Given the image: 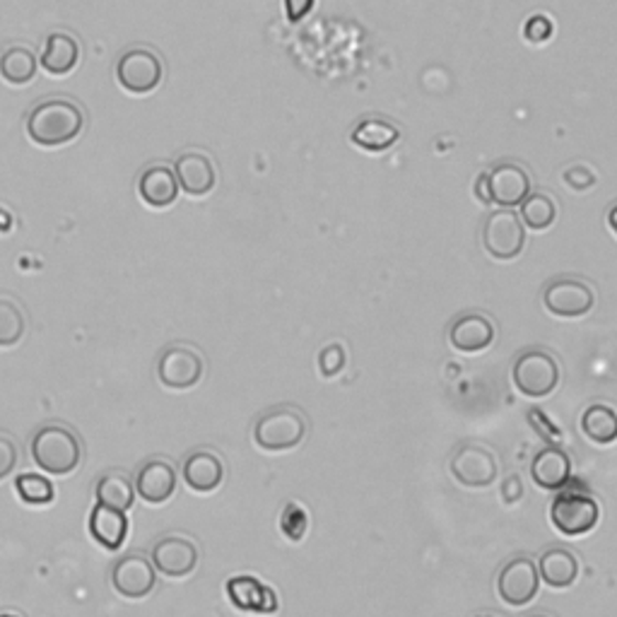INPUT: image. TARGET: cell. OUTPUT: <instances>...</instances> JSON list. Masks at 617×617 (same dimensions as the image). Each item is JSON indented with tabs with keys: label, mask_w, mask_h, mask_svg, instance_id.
I'll list each match as a JSON object with an SVG mask.
<instances>
[{
	"label": "cell",
	"mask_w": 617,
	"mask_h": 617,
	"mask_svg": "<svg viewBox=\"0 0 617 617\" xmlns=\"http://www.w3.org/2000/svg\"><path fill=\"white\" fill-rule=\"evenodd\" d=\"M178 182L172 166L166 164H150L143 170V174L138 176V196L143 201L148 208L164 210L178 198Z\"/></svg>",
	"instance_id": "cell-19"
},
{
	"label": "cell",
	"mask_w": 617,
	"mask_h": 617,
	"mask_svg": "<svg viewBox=\"0 0 617 617\" xmlns=\"http://www.w3.org/2000/svg\"><path fill=\"white\" fill-rule=\"evenodd\" d=\"M15 492L18 497L30 507H46L56 497V487L44 475L36 473H22L15 480Z\"/></svg>",
	"instance_id": "cell-31"
},
{
	"label": "cell",
	"mask_w": 617,
	"mask_h": 617,
	"mask_svg": "<svg viewBox=\"0 0 617 617\" xmlns=\"http://www.w3.org/2000/svg\"><path fill=\"white\" fill-rule=\"evenodd\" d=\"M531 478L540 490H562L572 478V461L560 446H545L531 461Z\"/></svg>",
	"instance_id": "cell-22"
},
{
	"label": "cell",
	"mask_w": 617,
	"mask_h": 617,
	"mask_svg": "<svg viewBox=\"0 0 617 617\" xmlns=\"http://www.w3.org/2000/svg\"><path fill=\"white\" fill-rule=\"evenodd\" d=\"M184 483L191 487L193 492H215L217 487L225 480V463L210 448H198L184 458Z\"/></svg>",
	"instance_id": "cell-20"
},
{
	"label": "cell",
	"mask_w": 617,
	"mask_h": 617,
	"mask_svg": "<svg viewBox=\"0 0 617 617\" xmlns=\"http://www.w3.org/2000/svg\"><path fill=\"white\" fill-rule=\"evenodd\" d=\"M598 501L582 490H564L550 505V521L562 535H586L598 526Z\"/></svg>",
	"instance_id": "cell-5"
},
{
	"label": "cell",
	"mask_w": 617,
	"mask_h": 617,
	"mask_svg": "<svg viewBox=\"0 0 617 617\" xmlns=\"http://www.w3.org/2000/svg\"><path fill=\"white\" fill-rule=\"evenodd\" d=\"M478 617H497V615H478Z\"/></svg>",
	"instance_id": "cell-44"
},
{
	"label": "cell",
	"mask_w": 617,
	"mask_h": 617,
	"mask_svg": "<svg viewBox=\"0 0 617 617\" xmlns=\"http://www.w3.org/2000/svg\"><path fill=\"white\" fill-rule=\"evenodd\" d=\"M562 178H564V184H567V186L574 188V191H578V193L596 184L594 172L586 170V166H572V170L564 172Z\"/></svg>",
	"instance_id": "cell-37"
},
{
	"label": "cell",
	"mask_w": 617,
	"mask_h": 617,
	"mask_svg": "<svg viewBox=\"0 0 617 617\" xmlns=\"http://www.w3.org/2000/svg\"><path fill=\"white\" fill-rule=\"evenodd\" d=\"M154 570L166 578H186L196 572L201 552L198 545L186 535H162L152 548Z\"/></svg>",
	"instance_id": "cell-13"
},
{
	"label": "cell",
	"mask_w": 617,
	"mask_h": 617,
	"mask_svg": "<svg viewBox=\"0 0 617 617\" xmlns=\"http://www.w3.org/2000/svg\"><path fill=\"white\" fill-rule=\"evenodd\" d=\"M582 434L598 446H610L617 442V413L610 405L594 403L582 415Z\"/></svg>",
	"instance_id": "cell-27"
},
{
	"label": "cell",
	"mask_w": 617,
	"mask_h": 617,
	"mask_svg": "<svg viewBox=\"0 0 617 617\" xmlns=\"http://www.w3.org/2000/svg\"><path fill=\"white\" fill-rule=\"evenodd\" d=\"M227 596L231 600V606L241 613L273 615L278 610L275 591L266 586L261 578L249 576V574L231 576L227 582Z\"/></svg>",
	"instance_id": "cell-16"
},
{
	"label": "cell",
	"mask_w": 617,
	"mask_h": 617,
	"mask_svg": "<svg viewBox=\"0 0 617 617\" xmlns=\"http://www.w3.org/2000/svg\"><path fill=\"white\" fill-rule=\"evenodd\" d=\"M523 497V483L519 475H507L505 483H501V499L507 505H517V501Z\"/></svg>",
	"instance_id": "cell-38"
},
{
	"label": "cell",
	"mask_w": 617,
	"mask_h": 617,
	"mask_svg": "<svg viewBox=\"0 0 617 617\" xmlns=\"http://www.w3.org/2000/svg\"><path fill=\"white\" fill-rule=\"evenodd\" d=\"M538 574L550 588H570L578 576V560L570 550L550 548L538 560Z\"/></svg>",
	"instance_id": "cell-25"
},
{
	"label": "cell",
	"mask_w": 617,
	"mask_h": 617,
	"mask_svg": "<svg viewBox=\"0 0 617 617\" xmlns=\"http://www.w3.org/2000/svg\"><path fill=\"white\" fill-rule=\"evenodd\" d=\"M540 574L538 564L531 558H513L497 576V594L511 608L529 606L538 596Z\"/></svg>",
	"instance_id": "cell-11"
},
{
	"label": "cell",
	"mask_w": 617,
	"mask_h": 617,
	"mask_svg": "<svg viewBox=\"0 0 617 617\" xmlns=\"http://www.w3.org/2000/svg\"><path fill=\"white\" fill-rule=\"evenodd\" d=\"M552 30L555 28H552V22L545 15H533L529 22L523 24V36H526V42H531V44H543L552 36Z\"/></svg>",
	"instance_id": "cell-36"
},
{
	"label": "cell",
	"mask_w": 617,
	"mask_h": 617,
	"mask_svg": "<svg viewBox=\"0 0 617 617\" xmlns=\"http://www.w3.org/2000/svg\"><path fill=\"white\" fill-rule=\"evenodd\" d=\"M529 617H548V615H529Z\"/></svg>",
	"instance_id": "cell-43"
},
{
	"label": "cell",
	"mask_w": 617,
	"mask_h": 617,
	"mask_svg": "<svg viewBox=\"0 0 617 617\" xmlns=\"http://www.w3.org/2000/svg\"><path fill=\"white\" fill-rule=\"evenodd\" d=\"M308 430V422L302 410L290 405L270 408L253 424V442L263 452H290L297 448Z\"/></svg>",
	"instance_id": "cell-3"
},
{
	"label": "cell",
	"mask_w": 617,
	"mask_h": 617,
	"mask_svg": "<svg viewBox=\"0 0 617 617\" xmlns=\"http://www.w3.org/2000/svg\"><path fill=\"white\" fill-rule=\"evenodd\" d=\"M316 0H285V15L290 22L304 20L314 10Z\"/></svg>",
	"instance_id": "cell-39"
},
{
	"label": "cell",
	"mask_w": 617,
	"mask_h": 617,
	"mask_svg": "<svg viewBox=\"0 0 617 617\" xmlns=\"http://www.w3.org/2000/svg\"><path fill=\"white\" fill-rule=\"evenodd\" d=\"M513 386L526 398H545L558 389L560 365L558 359L545 350H526L519 355L511 369Z\"/></svg>",
	"instance_id": "cell-6"
},
{
	"label": "cell",
	"mask_w": 617,
	"mask_h": 617,
	"mask_svg": "<svg viewBox=\"0 0 617 617\" xmlns=\"http://www.w3.org/2000/svg\"><path fill=\"white\" fill-rule=\"evenodd\" d=\"M28 136L39 148L68 145L83 133L85 111L75 101L51 97L39 101L28 113Z\"/></svg>",
	"instance_id": "cell-1"
},
{
	"label": "cell",
	"mask_w": 617,
	"mask_h": 617,
	"mask_svg": "<svg viewBox=\"0 0 617 617\" xmlns=\"http://www.w3.org/2000/svg\"><path fill=\"white\" fill-rule=\"evenodd\" d=\"M398 140H401V128L391 123L389 119H381V116H371V119L359 121L350 133V143L365 152H386L391 150Z\"/></svg>",
	"instance_id": "cell-23"
},
{
	"label": "cell",
	"mask_w": 617,
	"mask_h": 617,
	"mask_svg": "<svg viewBox=\"0 0 617 617\" xmlns=\"http://www.w3.org/2000/svg\"><path fill=\"white\" fill-rule=\"evenodd\" d=\"M485 182L490 203L499 205V208L521 205L531 193V174L517 162H501L492 166L490 172H485Z\"/></svg>",
	"instance_id": "cell-14"
},
{
	"label": "cell",
	"mask_w": 617,
	"mask_h": 617,
	"mask_svg": "<svg viewBox=\"0 0 617 617\" xmlns=\"http://www.w3.org/2000/svg\"><path fill=\"white\" fill-rule=\"evenodd\" d=\"M205 362L196 347L191 345H170L158 362V377L162 386L172 391H186L198 386L203 379Z\"/></svg>",
	"instance_id": "cell-9"
},
{
	"label": "cell",
	"mask_w": 617,
	"mask_h": 617,
	"mask_svg": "<svg viewBox=\"0 0 617 617\" xmlns=\"http://www.w3.org/2000/svg\"><path fill=\"white\" fill-rule=\"evenodd\" d=\"M20 463V448L15 440H10L8 434H0V480H6L8 475L18 468Z\"/></svg>",
	"instance_id": "cell-35"
},
{
	"label": "cell",
	"mask_w": 617,
	"mask_h": 617,
	"mask_svg": "<svg viewBox=\"0 0 617 617\" xmlns=\"http://www.w3.org/2000/svg\"><path fill=\"white\" fill-rule=\"evenodd\" d=\"M475 193H478V198L485 203V205H490V193H487V182H485V174L478 178V184H475Z\"/></svg>",
	"instance_id": "cell-40"
},
{
	"label": "cell",
	"mask_w": 617,
	"mask_h": 617,
	"mask_svg": "<svg viewBox=\"0 0 617 617\" xmlns=\"http://www.w3.org/2000/svg\"><path fill=\"white\" fill-rule=\"evenodd\" d=\"M529 424H531V430H533L548 446H560V444H562V440H564L562 430H560L558 424L552 422V418H548L540 408H531V410H529Z\"/></svg>",
	"instance_id": "cell-33"
},
{
	"label": "cell",
	"mask_w": 617,
	"mask_h": 617,
	"mask_svg": "<svg viewBox=\"0 0 617 617\" xmlns=\"http://www.w3.org/2000/svg\"><path fill=\"white\" fill-rule=\"evenodd\" d=\"M485 251L497 261H511L526 247V227L519 220V213L511 208H499L487 215L483 227Z\"/></svg>",
	"instance_id": "cell-7"
},
{
	"label": "cell",
	"mask_w": 617,
	"mask_h": 617,
	"mask_svg": "<svg viewBox=\"0 0 617 617\" xmlns=\"http://www.w3.org/2000/svg\"><path fill=\"white\" fill-rule=\"evenodd\" d=\"M89 533H93V538L101 548L119 550L128 535L126 511L105 507L97 501L93 513H89Z\"/></svg>",
	"instance_id": "cell-24"
},
{
	"label": "cell",
	"mask_w": 617,
	"mask_h": 617,
	"mask_svg": "<svg viewBox=\"0 0 617 617\" xmlns=\"http://www.w3.org/2000/svg\"><path fill=\"white\" fill-rule=\"evenodd\" d=\"M543 304L560 318L586 316L596 304L594 288L578 278H555L543 290Z\"/></svg>",
	"instance_id": "cell-8"
},
{
	"label": "cell",
	"mask_w": 617,
	"mask_h": 617,
	"mask_svg": "<svg viewBox=\"0 0 617 617\" xmlns=\"http://www.w3.org/2000/svg\"><path fill=\"white\" fill-rule=\"evenodd\" d=\"M32 458L51 475H71L83 461V444L63 424H44L32 436Z\"/></svg>",
	"instance_id": "cell-2"
},
{
	"label": "cell",
	"mask_w": 617,
	"mask_h": 617,
	"mask_svg": "<svg viewBox=\"0 0 617 617\" xmlns=\"http://www.w3.org/2000/svg\"><path fill=\"white\" fill-rule=\"evenodd\" d=\"M28 333V318L22 306L8 297H0V347H15Z\"/></svg>",
	"instance_id": "cell-30"
},
{
	"label": "cell",
	"mask_w": 617,
	"mask_h": 617,
	"mask_svg": "<svg viewBox=\"0 0 617 617\" xmlns=\"http://www.w3.org/2000/svg\"><path fill=\"white\" fill-rule=\"evenodd\" d=\"M497 456L483 444H463L452 456V475L463 485L480 490L490 487L497 480Z\"/></svg>",
	"instance_id": "cell-12"
},
{
	"label": "cell",
	"mask_w": 617,
	"mask_h": 617,
	"mask_svg": "<svg viewBox=\"0 0 617 617\" xmlns=\"http://www.w3.org/2000/svg\"><path fill=\"white\" fill-rule=\"evenodd\" d=\"M280 531L290 543H302L308 531V511L300 505V501H288L285 509H282Z\"/></svg>",
	"instance_id": "cell-32"
},
{
	"label": "cell",
	"mask_w": 617,
	"mask_h": 617,
	"mask_svg": "<svg viewBox=\"0 0 617 617\" xmlns=\"http://www.w3.org/2000/svg\"><path fill=\"white\" fill-rule=\"evenodd\" d=\"M497 338L495 324L485 314H463L452 326H448V343L454 350L475 355L490 347Z\"/></svg>",
	"instance_id": "cell-18"
},
{
	"label": "cell",
	"mask_w": 617,
	"mask_h": 617,
	"mask_svg": "<svg viewBox=\"0 0 617 617\" xmlns=\"http://www.w3.org/2000/svg\"><path fill=\"white\" fill-rule=\"evenodd\" d=\"M176 468L166 458H150L136 475V492L148 505H164L176 492Z\"/></svg>",
	"instance_id": "cell-15"
},
{
	"label": "cell",
	"mask_w": 617,
	"mask_h": 617,
	"mask_svg": "<svg viewBox=\"0 0 617 617\" xmlns=\"http://www.w3.org/2000/svg\"><path fill=\"white\" fill-rule=\"evenodd\" d=\"M39 71V58L30 46H10L0 54V77L8 85H30Z\"/></svg>",
	"instance_id": "cell-26"
},
{
	"label": "cell",
	"mask_w": 617,
	"mask_h": 617,
	"mask_svg": "<svg viewBox=\"0 0 617 617\" xmlns=\"http://www.w3.org/2000/svg\"><path fill=\"white\" fill-rule=\"evenodd\" d=\"M97 501L111 509L128 511L136 501V483L123 470H109L97 480Z\"/></svg>",
	"instance_id": "cell-28"
},
{
	"label": "cell",
	"mask_w": 617,
	"mask_h": 617,
	"mask_svg": "<svg viewBox=\"0 0 617 617\" xmlns=\"http://www.w3.org/2000/svg\"><path fill=\"white\" fill-rule=\"evenodd\" d=\"M154 584H158V570H154L152 560L140 555V552H131V555L113 562L111 586L119 596L128 600L148 598L154 591Z\"/></svg>",
	"instance_id": "cell-10"
},
{
	"label": "cell",
	"mask_w": 617,
	"mask_h": 617,
	"mask_svg": "<svg viewBox=\"0 0 617 617\" xmlns=\"http://www.w3.org/2000/svg\"><path fill=\"white\" fill-rule=\"evenodd\" d=\"M80 42L68 32H51L46 36V44L42 56H39V66L51 77H66L71 75L77 63H80Z\"/></svg>",
	"instance_id": "cell-21"
},
{
	"label": "cell",
	"mask_w": 617,
	"mask_h": 617,
	"mask_svg": "<svg viewBox=\"0 0 617 617\" xmlns=\"http://www.w3.org/2000/svg\"><path fill=\"white\" fill-rule=\"evenodd\" d=\"M164 80L162 58L152 48L136 46L128 48L116 63V83L121 85L123 93L133 97H145L154 93Z\"/></svg>",
	"instance_id": "cell-4"
},
{
	"label": "cell",
	"mask_w": 617,
	"mask_h": 617,
	"mask_svg": "<svg viewBox=\"0 0 617 617\" xmlns=\"http://www.w3.org/2000/svg\"><path fill=\"white\" fill-rule=\"evenodd\" d=\"M0 617H20V615H12V613H3Z\"/></svg>",
	"instance_id": "cell-42"
},
{
	"label": "cell",
	"mask_w": 617,
	"mask_h": 617,
	"mask_svg": "<svg viewBox=\"0 0 617 617\" xmlns=\"http://www.w3.org/2000/svg\"><path fill=\"white\" fill-rule=\"evenodd\" d=\"M174 174H176L178 188L188 193L191 198L208 196L217 184V172H215L213 160L208 158V154L196 152V150L178 154L176 164H174Z\"/></svg>",
	"instance_id": "cell-17"
},
{
	"label": "cell",
	"mask_w": 617,
	"mask_h": 617,
	"mask_svg": "<svg viewBox=\"0 0 617 617\" xmlns=\"http://www.w3.org/2000/svg\"><path fill=\"white\" fill-rule=\"evenodd\" d=\"M519 220L526 229L531 231H545L558 220V203L548 193H529L521 203Z\"/></svg>",
	"instance_id": "cell-29"
},
{
	"label": "cell",
	"mask_w": 617,
	"mask_h": 617,
	"mask_svg": "<svg viewBox=\"0 0 617 617\" xmlns=\"http://www.w3.org/2000/svg\"><path fill=\"white\" fill-rule=\"evenodd\" d=\"M345 350H343V345L340 343H333V345H326L324 350L318 353V371L324 375L326 379L331 377H338L340 371L345 369Z\"/></svg>",
	"instance_id": "cell-34"
},
{
	"label": "cell",
	"mask_w": 617,
	"mask_h": 617,
	"mask_svg": "<svg viewBox=\"0 0 617 617\" xmlns=\"http://www.w3.org/2000/svg\"><path fill=\"white\" fill-rule=\"evenodd\" d=\"M608 225H610V229L615 231V237H617V205H613V208L608 210Z\"/></svg>",
	"instance_id": "cell-41"
}]
</instances>
